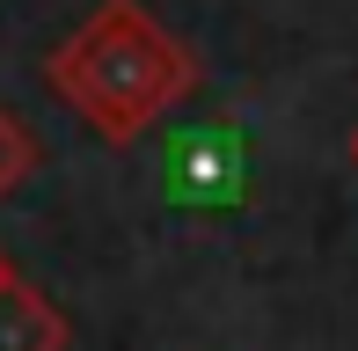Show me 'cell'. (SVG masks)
Segmentation results:
<instances>
[{
    "mask_svg": "<svg viewBox=\"0 0 358 351\" xmlns=\"http://www.w3.org/2000/svg\"><path fill=\"white\" fill-rule=\"evenodd\" d=\"M52 88L66 95L110 147H124V139H139L154 117H169L198 88V66H190V52L139 0H103L52 52Z\"/></svg>",
    "mask_w": 358,
    "mask_h": 351,
    "instance_id": "cell-1",
    "label": "cell"
},
{
    "mask_svg": "<svg viewBox=\"0 0 358 351\" xmlns=\"http://www.w3.org/2000/svg\"><path fill=\"white\" fill-rule=\"evenodd\" d=\"M0 351H66V315L22 271L0 278Z\"/></svg>",
    "mask_w": 358,
    "mask_h": 351,
    "instance_id": "cell-2",
    "label": "cell"
},
{
    "mask_svg": "<svg viewBox=\"0 0 358 351\" xmlns=\"http://www.w3.org/2000/svg\"><path fill=\"white\" fill-rule=\"evenodd\" d=\"M29 169H37V139H29L22 124L8 117V110H0V198H8V190L22 183Z\"/></svg>",
    "mask_w": 358,
    "mask_h": 351,
    "instance_id": "cell-3",
    "label": "cell"
},
{
    "mask_svg": "<svg viewBox=\"0 0 358 351\" xmlns=\"http://www.w3.org/2000/svg\"><path fill=\"white\" fill-rule=\"evenodd\" d=\"M351 169H358V124H351Z\"/></svg>",
    "mask_w": 358,
    "mask_h": 351,
    "instance_id": "cell-4",
    "label": "cell"
},
{
    "mask_svg": "<svg viewBox=\"0 0 358 351\" xmlns=\"http://www.w3.org/2000/svg\"><path fill=\"white\" fill-rule=\"evenodd\" d=\"M0 278H8V257H0Z\"/></svg>",
    "mask_w": 358,
    "mask_h": 351,
    "instance_id": "cell-5",
    "label": "cell"
}]
</instances>
